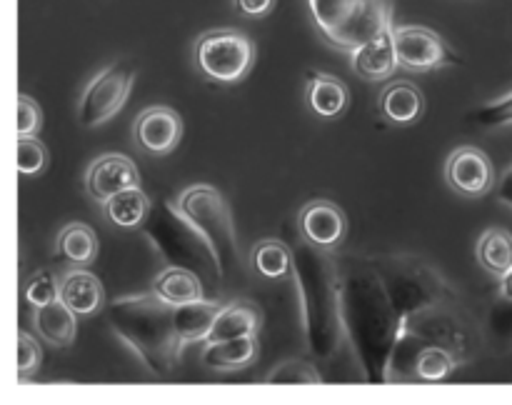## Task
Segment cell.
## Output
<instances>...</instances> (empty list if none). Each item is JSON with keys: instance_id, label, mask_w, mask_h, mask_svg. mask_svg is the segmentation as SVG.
Listing matches in <instances>:
<instances>
[{"instance_id": "cell-3", "label": "cell", "mask_w": 512, "mask_h": 405, "mask_svg": "<svg viewBox=\"0 0 512 405\" xmlns=\"http://www.w3.org/2000/svg\"><path fill=\"white\" fill-rule=\"evenodd\" d=\"M320 250L323 248L310 243L293 253V273L303 303L308 348L320 358L330 360L345 338L343 290L338 270Z\"/></svg>"}, {"instance_id": "cell-12", "label": "cell", "mask_w": 512, "mask_h": 405, "mask_svg": "<svg viewBox=\"0 0 512 405\" xmlns=\"http://www.w3.org/2000/svg\"><path fill=\"white\" fill-rule=\"evenodd\" d=\"M135 185H140L138 168H135L133 160L120 153H105L95 158L88 168V175H85V188L100 203L118 195L120 190L135 188Z\"/></svg>"}, {"instance_id": "cell-5", "label": "cell", "mask_w": 512, "mask_h": 405, "mask_svg": "<svg viewBox=\"0 0 512 405\" xmlns=\"http://www.w3.org/2000/svg\"><path fill=\"white\" fill-rule=\"evenodd\" d=\"M308 5L325 40L348 53L393 28L390 0H308Z\"/></svg>"}, {"instance_id": "cell-6", "label": "cell", "mask_w": 512, "mask_h": 405, "mask_svg": "<svg viewBox=\"0 0 512 405\" xmlns=\"http://www.w3.org/2000/svg\"><path fill=\"white\" fill-rule=\"evenodd\" d=\"M175 205L195 225V230L208 240L220 268H223L225 278L233 275L243 263H240V243L238 233H235V220L223 193L213 188V185H190L188 190L178 195Z\"/></svg>"}, {"instance_id": "cell-34", "label": "cell", "mask_w": 512, "mask_h": 405, "mask_svg": "<svg viewBox=\"0 0 512 405\" xmlns=\"http://www.w3.org/2000/svg\"><path fill=\"white\" fill-rule=\"evenodd\" d=\"M503 308L493 313V330L500 338L512 340V300H503Z\"/></svg>"}, {"instance_id": "cell-35", "label": "cell", "mask_w": 512, "mask_h": 405, "mask_svg": "<svg viewBox=\"0 0 512 405\" xmlns=\"http://www.w3.org/2000/svg\"><path fill=\"white\" fill-rule=\"evenodd\" d=\"M235 5H238L240 13L250 15V18H263L273 10L275 0H235Z\"/></svg>"}, {"instance_id": "cell-26", "label": "cell", "mask_w": 512, "mask_h": 405, "mask_svg": "<svg viewBox=\"0 0 512 405\" xmlns=\"http://www.w3.org/2000/svg\"><path fill=\"white\" fill-rule=\"evenodd\" d=\"M460 365L458 350H450L448 345H425L415 355V378L425 383H438L445 380Z\"/></svg>"}, {"instance_id": "cell-22", "label": "cell", "mask_w": 512, "mask_h": 405, "mask_svg": "<svg viewBox=\"0 0 512 405\" xmlns=\"http://www.w3.org/2000/svg\"><path fill=\"white\" fill-rule=\"evenodd\" d=\"M260 310L255 308L253 303H245V300H238V303H230L220 310L218 320H215L213 330H210L208 340H230V338H243V335H258L260 330Z\"/></svg>"}, {"instance_id": "cell-31", "label": "cell", "mask_w": 512, "mask_h": 405, "mask_svg": "<svg viewBox=\"0 0 512 405\" xmlns=\"http://www.w3.org/2000/svg\"><path fill=\"white\" fill-rule=\"evenodd\" d=\"M475 120L485 128H503V125H512V93L503 95V98L493 100V103L483 105L475 113Z\"/></svg>"}, {"instance_id": "cell-16", "label": "cell", "mask_w": 512, "mask_h": 405, "mask_svg": "<svg viewBox=\"0 0 512 405\" xmlns=\"http://www.w3.org/2000/svg\"><path fill=\"white\" fill-rule=\"evenodd\" d=\"M153 290L173 308L205 298V285L200 275L188 268H178V265H170L163 273L155 275Z\"/></svg>"}, {"instance_id": "cell-37", "label": "cell", "mask_w": 512, "mask_h": 405, "mask_svg": "<svg viewBox=\"0 0 512 405\" xmlns=\"http://www.w3.org/2000/svg\"><path fill=\"white\" fill-rule=\"evenodd\" d=\"M498 295L503 300H512V268L508 270V273L500 278V288H498Z\"/></svg>"}, {"instance_id": "cell-4", "label": "cell", "mask_w": 512, "mask_h": 405, "mask_svg": "<svg viewBox=\"0 0 512 405\" xmlns=\"http://www.w3.org/2000/svg\"><path fill=\"white\" fill-rule=\"evenodd\" d=\"M140 230L170 265L188 268L198 275L210 273L215 280L225 278L208 240L195 230V225L180 213L175 203L153 205Z\"/></svg>"}, {"instance_id": "cell-1", "label": "cell", "mask_w": 512, "mask_h": 405, "mask_svg": "<svg viewBox=\"0 0 512 405\" xmlns=\"http://www.w3.org/2000/svg\"><path fill=\"white\" fill-rule=\"evenodd\" d=\"M413 268L410 278H383L373 265L340 278L345 338L355 345L370 380H390L398 350L423 310L443 303L445 283Z\"/></svg>"}, {"instance_id": "cell-33", "label": "cell", "mask_w": 512, "mask_h": 405, "mask_svg": "<svg viewBox=\"0 0 512 405\" xmlns=\"http://www.w3.org/2000/svg\"><path fill=\"white\" fill-rule=\"evenodd\" d=\"M40 345L30 338L28 333L18 335V375L20 378H30L35 370L40 368Z\"/></svg>"}, {"instance_id": "cell-32", "label": "cell", "mask_w": 512, "mask_h": 405, "mask_svg": "<svg viewBox=\"0 0 512 405\" xmlns=\"http://www.w3.org/2000/svg\"><path fill=\"white\" fill-rule=\"evenodd\" d=\"M43 128V110L28 95H20L18 98V138H30V135H38Z\"/></svg>"}, {"instance_id": "cell-20", "label": "cell", "mask_w": 512, "mask_h": 405, "mask_svg": "<svg viewBox=\"0 0 512 405\" xmlns=\"http://www.w3.org/2000/svg\"><path fill=\"white\" fill-rule=\"evenodd\" d=\"M348 85L340 78L328 73H310L308 78V100L310 108L320 118H338L348 105Z\"/></svg>"}, {"instance_id": "cell-27", "label": "cell", "mask_w": 512, "mask_h": 405, "mask_svg": "<svg viewBox=\"0 0 512 405\" xmlns=\"http://www.w3.org/2000/svg\"><path fill=\"white\" fill-rule=\"evenodd\" d=\"M250 263L263 278H285L293 270V250L283 240H263L250 253Z\"/></svg>"}, {"instance_id": "cell-17", "label": "cell", "mask_w": 512, "mask_h": 405, "mask_svg": "<svg viewBox=\"0 0 512 405\" xmlns=\"http://www.w3.org/2000/svg\"><path fill=\"white\" fill-rule=\"evenodd\" d=\"M258 358V338L243 335L230 340H210L205 343L203 363L213 370H240L248 368Z\"/></svg>"}, {"instance_id": "cell-9", "label": "cell", "mask_w": 512, "mask_h": 405, "mask_svg": "<svg viewBox=\"0 0 512 405\" xmlns=\"http://www.w3.org/2000/svg\"><path fill=\"white\" fill-rule=\"evenodd\" d=\"M393 40L398 63L413 73H428L460 63L453 48L435 30L423 25H393Z\"/></svg>"}, {"instance_id": "cell-13", "label": "cell", "mask_w": 512, "mask_h": 405, "mask_svg": "<svg viewBox=\"0 0 512 405\" xmlns=\"http://www.w3.org/2000/svg\"><path fill=\"white\" fill-rule=\"evenodd\" d=\"M300 230L308 243L330 250L343 243L345 238V215L330 200H313L300 210Z\"/></svg>"}, {"instance_id": "cell-14", "label": "cell", "mask_w": 512, "mask_h": 405, "mask_svg": "<svg viewBox=\"0 0 512 405\" xmlns=\"http://www.w3.org/2000/svg\"><path fill=\"white\" fill-rule=\"evenodd\" d=\"M60 300L73 310L75 315H95L105 305V288L98 275L90 270L75 268L60 278Z\"/></svg>"}, {"instance_id": "cell-10", "label": "cell", "mask_w": 512, "mask_h": 405, "mask_svg": "<svg viewBox=\"0 0 512 405\" xmlns=\"http://www.w3.org/2000/svg\"><path fill=\"white\" fill-rule=\"evenodd\" d=\"M445 178L455 193L465 198H480L488 193L495 183V170L488 155L473 145L453 150L445 163Z\"/></svg>"}, {"instance_id": "cell-30", "label": "cell", "mask_w": 512, "mask_h": 405, "mask_svg": "<svg viewBox=\"0 0 512 405\" xmlns=\"http://www.w3.org/2000/svg\"><path fill=\"white\" fill-rule=\"evenodd\" d=\"M268 383H310V385H318L320 375H318V370H315L310 363H305V360H288V363L278 365V368H275L273 373L268 375Z\"/></svg>"}, {"instance_id": "cell-15", "label": "cell", "mask_w": 512, "mask_h": 405, "mask_svg": "<svg viewBox=\"0 0 512 405\" xmlns=\"http://www.w3.org/2000/svg\"><path fill=\"white\" fill-rule=\"evenodd\" d=\"M353 70L365 80H385L398 68V53H395L393 28L385 30L383 35L373 38L370 43L360 45L350 53Z\"/></svg>"}, {"instance_id": "cell-25", "label": "cell", "mask_w": 512, "mask_h": 405, "mask_svg": "<svg viewBox=\"0 0 512 405\" xmlns=\"http://www.w3.org/2000/svg\"><path fill=\"white\" fill-rule=\"evenodd\" d=\"M58 253L75 265L93 263L98 255V235L85 223L65 225L58 235Z\"/></svg>"}, {"instance_id": "cell-2", "label": "cell", "mask_w": 512, "mask_h": 405, "mask_svg": "<svg viewBox=\"0 0 512 405\" xmlns=\"http://www.w3.org/2000/svg\"><path fill=\"white\" fill-rule=\"evenodd\" d=\"M108 323L153 375H168L178 365L185 340L175 328L173 305L155 290L115 298L108 305Z\"/></svg>"}, {"instance_id": "cell-7", "label": "cell", "mask_w": 512, "mask_h": 405, "mask_svg": "<svg viewBox=\"0 0 512 405\" xmlns=\"http://www.w3.org/2000/svg\"><path fill=\"white\" fill-rule=\"evenodd\" d=\"M255 48L240 30L220 28L200 35L195 43V65L218 83H238L253 68Z\"/></svg>"}, {"instance_id": "cell-21", "label": "cell", "mask_w": 512, "mask_h": 405, "mask_svg": "<svg viewBox=\"0 0 512 405\" xmlns=\"http://www.w3.org/2000/svg\"><path fill=\"white\" fill-rule=\"evenodd\" d=\"M220 305L210 303V300H195V303L188 305H178L173 308V318H175V328H178L180 338L188 343H198V340H208L210 330H213L215 320L220 315Z\"/></svg>"}, {"instance_id": "cell-24", "label": "cell", "mask_w": 512, "mask_h": 405, "mask_svg": "<svg viewBox=\"0 0 512 405\" xmlns=\"http://www.w3.org/2000/svg\"><path fill=\"white\" fill-rule=\"evenodd\" d=\"M478 263L495 278H503L512 268V233L503 228H490L478 240Z\"/></svg>"}, {"instance_id": "cell-18", "label": "cell", "mask_w": 512, "mask_h": 405, "mask_svg": "<svg viewBox=\"0 0 512 405\" xmlns=\"http://www.w3.org/2000/svg\"><path fill=\"white\" fill-rule=\"evenodd\" d=\"M75 318L78 315L63 300H55L43 308H35L33 325L45 343L55 345V348H68L75 338Z\"/></svg>"}, {"instance_id": "cell-28", "label": "cell", "mask_w": 512, "mask_h": 405, "mask_svg": "<svg viewBox=\"0 0 512 405\" xmlns=\"http://www.w3.org/2000/svg\"><path fill=\"white\" fill-rule=\"evenodd\" d=\"M25 300L33 308H43V305L55 303V300H60V280L50 270H38L25 283Z\"/></svg>"}, {"instance_id": "cell-29", "label": "cell", "mask_w": 512, "mask_h": 405, "mask_svg": "<svg viewBox=\"0 0 512 405\" xmlns=\"http://www.w3.org/2000/svg\"><path fill=\"white\" fill-rule=\"evenodd\" d=\"M45 165H48V148L43 145V140H38L35 135L18 138V173L38 175L43 173Z\"/></svg>"}, {"instance_id": "cell-36", "label": "cell", "mask_w": 512, "mask_h": 405, "mask_svg": "<svg viewBox=\"0 0 512 405\" xmlns=\"http://www.w3.org/2000/svg\"><path fill=\"white\" fill-rule=\"evenodd\" d=\"M495 193H498L500 205H505V208L512 210V165H510L508 170H505L503 175H500L498 188H495Z\"/></svg>"}, {"instance_id": "cell-11", "label": "cell", "mask_w": 512, "mask_h": 405, "mask_svg": "<svg viewBox=\"0 0 512 405\" xmlns=\"http://www.w3.org/2000/svg\"><path fill=\"white\" fill-rule=\"evenodd\" d=\"M133 138L145 153L168 155L183 138V120L168 105H153L135 118Z\"/></svg>"}, {"instance_id": "cell-23", "label": "cell", "mask_w": 512, "mask_h": 405, "mask_svg": "<svg viewBox=\"0 0 512 405\" xmlns=\"http://www.w3.org/2000/svg\"><path fill=\"white\" fill-rule=\"evenodd\" d=\"M105 213H108L110 223L120 225V228H143V223L150 215V200L143 193L140 185L135 188L120 190L118 195H113L110 200H105Z\"/></svg>"}, {"instance_id": "cell-8", "label": "cell", "mask_w": 512, "mask_h": 405, "mask_svg": "<svg viewBox=\"0 0 512 405\" xmlns=\"http://www.w3.org/2000/svg\"><path fill=\"white\" fill-rule=\"evenodd\" d=\"M135 83V65L130 60H115L100 70L88 88L83 90L78 103V120L83 128H100L113 120L128 103V95Z\"/></svg>"}, {"instance_id": "cell-19", "label": "cell", "mask_w": 512, "mask_h": 405, "mask_svg": "<svg viewBox=\"0 0 512 405\" xmlns=\"http://www.w3.org/2000/svg\"><path fill=\"white\" fill-rule=\"evenodd\" d=\"M423 93L413 83H390L380 95V110L395 125H408L423 115Z\"/></svg>"}]
</instances>
